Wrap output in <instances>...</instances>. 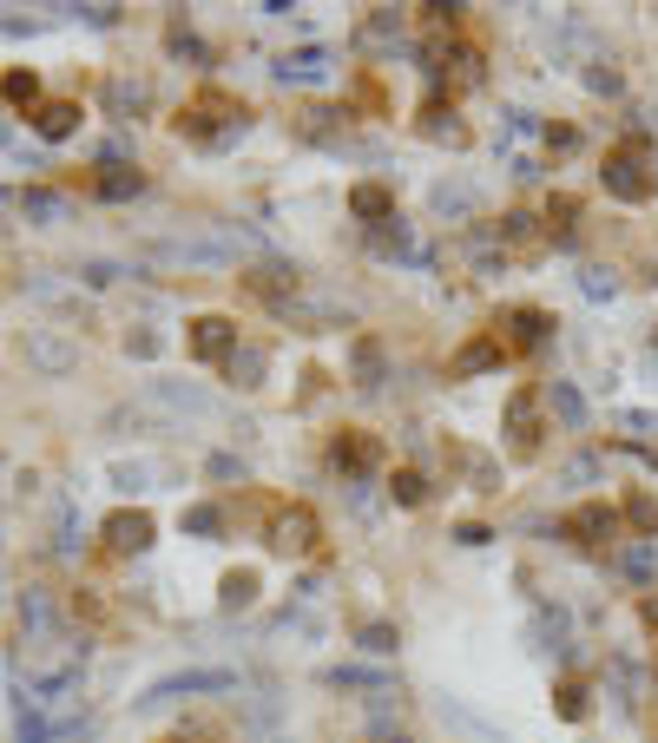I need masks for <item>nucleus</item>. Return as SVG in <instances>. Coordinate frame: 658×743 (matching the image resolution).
Listing matches in <instances>:
<instances>
[{"label": "nucleus", "instance_id": "1", "mask_svg": "<svg viewBox=\"0 0 658 743\" xmlns=\"http://www.w3.org/2000/svg\"><path fill=\"white\" fill-rule=\"evenodd\" d=\"M244 100L238 93H224V86H198L185 106H178V138H198V145H224V138H238L244 132Z\"/></svg>", "mask_w": 658, "mask_h": 743}, {"label": "nucleus", "instance_id": "2", "mask_svg": "<svg viewBox=\"0 0 658 743\" xmlns=\"http://www.w3.org/2000/svg\"><path fill=\"white\" fill-rule=\"evenodd\" d=\"M560 540H573L579 553H619L626 546V520L613 500H579L560 513Z\"/></svg>", "mask_w": 658, "mask_h": 743}, {"label": "nucleus", "instance_id": "3", "mask_svg": "<svg viewBox=\"0 0 658 743\" xmlns=\"http://www.w3.org/2000/svg\"><path fill=\"white\" fill-rule=\"evenodd\" d=\"M316 540H323V520H316L310 500H283V506L270 513V526H263V546L283 553V559H310Z\"/></svg>", "mask_w": 658, "mask_h": 743}, {"label": "nucleus", "instance_id": "4", "mask_svg": "<svg viewBox=\"0 0 658 743\" xmlns=\"http://www.w3.org/2000/svg\"><path fill=\"white\" fill-rule=\"evenodd\" d=\"M501 435H508V448H514V461H533L540 454V435H546V395L521 381L514 395H508V408H501Z\"/></svg>", "mask_w": 658, "mask_h": 743}, {"label": "nucleus", "instance_id": "5", "mask_svg": "<svg viewBox=\"0 0 658 743\" xmlns=\"http://www.w3.org/2000/svg\"><path fill=\"white\" fill-rule=\"evenodd\" d=\"M658 158V151H652ZM652 158L646 151H633V145H613L606 151V165H599V185H606V198H619V205H646L658 185H652Z\"/></svg>", "mask_w": 658, "mask_h": 743}, {"label": "nucleus", "instance_id": "6", "mask_svg": "<svg viewBox=\"0 0 658 743\" xmlns=\"http://www.w3.org/2000/svg\"><path fill=\"white\" fill-rule=\"evenodd\" d=\"M238 316H218V310H205V316H191L185 323V356L191 363H211V369H224L231 356H238Z\"/></svg>", "mask_w": 658, "mask_h": 743}, {"label": "nucleus", "instance_id": "7", "mask_svg": "<svg viewBox=\"0 0 658 743\" xmlns=\"http://www.w3.org/2000/svg\"><path fill=\"white\" fill-rule=\"evenodd\" d=\"M330 468L343 474V488H349V481H369V474L383 468V435H369V428H336V435H330Z\"/></svg>", "mask_w": 658, "mask_h": 743}, {"label": "nucleus", "instance_id": "8", "mask_svg": "<svg viewBox=\"0 0 658 743\" xmlns=\"http://www.w3.org/2000/svg\"><path fill=\"white\" fill-rule=\"evenodd\" d=\"M553 329H560V323H553V310H540V303H514V310L494 323V336L508 343V356H540V349L553 343Z\"/></svg>", "mask_w": 658, "mask_h": 743}, {"label": "nucleus", "instance_id": "9", "mask_svg": "<svg viewBox=\"0 0 658 743\" xmlns=\"http://www.w3.org/2000/svg\"><path fill=\"white\" fill-rule=\"evenodd\" d=\"M100 540H106V553H113V559H138V553L158 540V520H152L145 506H119V513L100 526Z\"/></svg>", "mask_w": 658, "mask_h": 743}, {"label": "nucleus", "instance_id": "10", "mask_svg": "<svg viewBox=\"0 0 658 743\" xmlns=\"http://www.w3.org/2000/svg\"><path fill=\"white\" fill-rule=\"evenodd\" d=\"M508 363V343L494 336V329H474L455 356H448V381H474V375H494Z\"/></svg>", "mask_w": 658, "mask_h": 743}, {"label": "nucleus", "instance_id": "11", "mask_svg": "<svg viewBox=\"0 0 658 743\" xmlns=\"http://www.w3.org/2000/svg\"><path fill=\"white\" fill-rule=\"evenodd\" d=\"M415 132H421L428 145H455V151H461V145L474 138V132H468V119H461V106H455V100H441V93H435V100H421V113H415Z\"/></svg>", "mask_w": 658, "mask_h": 743}, {"label": "nucleus", "instance_id": "12", "mask_svg": "<svg viewBox=\"0 0 658 743\" xmlns=\"http://www.w3.org/2000/svg\"><path fill=\"white\" fill-rule=\"evenodd\" d=\"M191 691H238V671H178V678H158L145 691V704H171V698H191Z\"/></svg>", "mask_w": 658, "mask_h": 743}, {"label": "nucleus", "instance_id": "13", "mask_svg": "<svg viewBox=\"0 0 658 743\" xmlns=\"http://www.w3.org/2000/svg\"><path fill=\"white\" fill-rule=\"evenodd\" d=\"M401 33H408V20H401L395 7H369V13L356 20V53H395Z\"/></svg>", "mask_w": 658, "mask_h": 743}, {"label": "nucleus", "instance_id": "14", "mask_svg": "<svg viewBox=\"0 0 658 743\" xmlns=\"http://www.w3.org/2000/svg\"><path fill=\"white\" fill-rule=\"evenodd\" d=\"M494 244H501V257H540V250H546V224H540L533 211H508V218L494 224Z\"/></svg>", "mask_w": 658, "mask_h": 743}, {"label": "nucleus", "instance_id": "15", "mask_svg": "<svg viewBox=\"0 0 658 743\" xmlns=\"http://www.w3.org/2000/svg\"><path fill=\"white\" fill-rule=\"evenodd\" d=\"M349 218H356V224H369V231H376V224H389V218H395V185H389V178H363V185H349Z\"/></svg>", "mask_w": 658, "mask_h": 743}, {"label": "nucleus", "instance_id": "16", "mask_svg": "<svg viewBox=\"0 0 658 743\" xmlns=\"http://www.w3.org/2000/svg\"><path fill=\"white\" fill-rule=\"evenodd\" d=\"M606 678H613L619 711H639V704H646V664H639L633 651H606Z\"/></svg>", "mask_w": 658, "mask_h": 743}, {"label": "nucleus", "instance_id": "17", "mask_svg": "<svg viewBox=\"0 0 658 743\" xmlns=\"http://www.w3.org/2000/svg\"><path fill=\"white\" fill-rule=\"evenodd\" d=\"M428 211H435V218H448V224H461V218H474V211H481V191H474L468 178H441V185L428 191Z\"/></svg>", "mask_w": 658, "mask_h": 743}, {"label": "nucleus", "instance_id": "18", "mask_svg": "<svg viewBox=\"0 0 658 743\" xmlns=\"http://www.w3.org/2000/svg\"><path fill=\"white\" fill-rule=\"evenodd\" d=\"M244 290L283 316V310H290V296H296V270H283V263H258V270L244 276Z\"/></svg>", "mask_w": 658, "mask_h": 743}, {"label": "nucleus", "instance_id": "19", "mask_svg": "<svg viewBox=\"0 0 658 743\" xmlns=\"http://www.w3.org/2000/svg\"><path fill=\"white\" fill-rule=\"evenodd\" d=\"M349 381H356L363 395H376V388L389 381V356H383L376 336H356V343H349Z\"/></svg>", "mask_w": 658, "mask_h": 743}, {"label": "nucleus", "instance_id": "20", "mask_svg": "<svg viewBox=\"0 0 658 743\" xmlns=\"http://www.w3.org/2000/svg\"><path fill=\"white\" fill-rule=\"evenodd\" d=\"M80 119H86V113H80V100H40V106H33V132H40L46 145L73 138V132H80Z\"/></svg>", "mask_w": 658, "mask_h": 743}, {"label": "nucleus", "instance_id": "21", "mask_svg": "<svg viewBox=\"0 0 658 743\" xmlns=\"http://www.w3.org/2000/svg\"><path fill=\"white\" fill-rule=\"evenodd\" d=\"M613 566H619L633 586H646V593H652V586H658V540H626V546L613 553Z\"/></svg>", "mask_w": 658, "mask_h": 743}, {"label": "nucleus", "instance_id": "22", "mask_svg": "<svg viewBox=\"0 0 658 743\" xmlns=\"http://www.w3.org/2000/svg\"><path fill=\"white\" fill-rule=\"evenodd\" d=\"M619 520H626V533H633V540H658V494H652V488H626Z\"/></svg>", "mask_w": 658, "mask_h": 743}, {"label": "nucleus", "instance_id": "23", "mask_svg": "<svg viewBox=\"0 0 658 743\" xmlns=\"http://www.w3.org/2000/svg\"><path fill=\"white\" fill-rule=\"evenodd\" d=\"M276 80H283V86H323V80H330V53H323V46H303V53L276 60Z\"/></svg>", "mask_w": 658, "mask_h": 743}, {"label": "nucleus", "instance_id": "24", "mask_svg": "<svg viewBox=\"0 0 658 743\" xmlns=\"http://www.w3.org/2000/svg\"><path fill=\"white\" fill-rule=\"evenodd\" d=\"M540 395H546V415H553L566 435H579V428H586V395H579L573 381H546Z\"/></svg>", "mask_w": 658, "mask_h": 743}, {"label": "nucleus", "instance_id": "25", "mask_svg": "<svg viewBox=\"0 0 658 743\" xmlns=\"http://www.w3.org/2000/svg\"><path fill=\"white\" fill-rule=\"evenodd\" d=\"M258 593H263L258 566H231V573L218 579V606H224V613H251V606H258Z\"/></svg>", "mask_w": 658, "mask_h": 743}, {"label": "nucleus", "instance_id": "26", "mask_svg": "<svg viewBox=\"0 0 658 743\" xmlns=\"http://www.w3.org/2000/svg\"><path fill=\"white\" fill-rule=\"evenodd\" d=\"M553 718L560 724H586L593 718V684L586 678H560L553 684Z\"/></svg>", "mask_w": 658, "mask_h": 743}, {"label": "nucleus", "instance_id": "27", "mask_svg": "<svg viewBox=\"0 0 658 743\" xmlns=\"http://www.w3.org/2000/svg\"><path fill=\"white\" fill-rule=\"evenodd\" d=\"M224 375H231V388H263V375H270V349L263 343H238V356L224 363Z\"/></svg>", "mask_w": 658, "mask_h": 743}, {"label": "nucleus", "instance_id": "28", "mask_svg": "<svg viewBox=\"0 0 658 743\" xmlns=\"http://www.w3.org/2000/svg\"><path fill=\"white\" fill-rule=\"evenodd\" d=\"M369 250H376V257H421V250H415V231H408L401 218L376 224V231H369Z\"/></svg>", "mask_w": 658, "mask_h": 743}, {"label": "nucleus", "instance_id": "29", "mask_svg": "<svg viewBox=\"0 0 658 743\" xmlns=\"http://www.w3.org/2000/svg\"><path fill=\"white\" fill-rule=\"evenodd\" d=\"M356 645H363L369 658H389V651H401V625H395V619H369V625H356Z\"/></svg>", "mask_w": 658, "mask_h": 743}, {"label": "nucleus", "instance_id": "30", "mask_svg": "<svg viewBox=\"0 0 658 743\" xmlns=\"http://www.w3.org/2000/svg\"><path fill=\"white\" fill-rule=\"evenodd\" d=\"M389 500L395 506H428V474L421 468H389Z\"/></svg>", "mask_w": 658, "mask_h": 743}, {"label": "nucleus", "instance_id": "31", "mask_svg": "<svg viewBox=\"0 0 658 743\" xmlns=\"http://www.w3.org/2000/svg\"><path fill=\"white\" fill-rule=\"evenodd\" d=\"M573 224H579V198H573V191H553V198H546V238H560V244H566V238H573Z\"/></svg>", "mask_w": 658, "mask_h": 743}, {"label": "nucleus", "instance_id": "32", "mask_svg": "<svg viewBox=\"0 0 658 743\" xmlns=\"http://www.w3.org/2000/svg\"><path fill=\"white\" fill-rule=\"evenodd\" d=\"M579 296L613 303V296H619V270H613V263H579Z\"/></svg>", "mask_w": 658, "mask_h": 743}, {"label": "nucleus", "instance_id": "33", "mask_svg": "<svg viewBox=\"0 0 658 743\" xmlns=\"http://www.w3.org/2000/svg\"><path fill=\"white\" fill-rule=\"evenodd\" d=\"M86 191H100V198H138V191H145V178L126 171V165H106V178H86Z\"/></svg>", "mask_w": 658, "mask_h": 743}, {"label": "nucleus", "instance_id": "34", "mask_svg": "<svg viewBox=\"0 0 658 743\" xmlns=\"http://www.w3.org/2000/svg\"><path fill=\"white\" fill-rule=\"evenodd\" d=\"M330 684H336V691H369V698H376V691H389V678H383V671H363V664H336V671H330Z\"/></svg>", "mask_w": 658, "mask_h": 743}, {"label": "nucleus", "instance_id": "35", "mask_svg": "<svg viewBox=\"0 0 658 743\" xmlns=\"http://www.w3.org/2000/svg\"><path fill=\"white\" fill-rule=\"evenodd\" d=\"M27 356H33V363H40V369H66V363H73V343H66V336H33V343H27Z\"/></svg>", "mask_w": 658, "mask_h": 743}, {"label": "nucleus", "instance_id": "36", "mask_svg": "<svg viewBox=\"0 0 658 743\" xmlns=\"http://www.w3.org/2000/svg\"><path fill=\"white\" fill-rule=\"evenodd\" d=\"M178 526L211 540V533H224V506H211V500H205V506H185V513H178Z\"/></svg>", "mask_w": 658, "mask_h": 743}, {"label": "nucleus", "instance_id": "37", "mask_svg": "<svg viewBox=\"0 0 658 743\" xmlns=\"http://www.w3.org/2000/svg\"><path fill=\"white\" fill-rule=\"evenodd\" d=\"M343 119H349V106H343V113H336V106H310L296 132H303V138H330V132H336V125H343Z\"/></svg>", "mask_w": 658, "mask_h": 743}, {"label": "nucleus", "instance_id": "38", "mask_svg": "<svg viewBox=\"0 0 658 743\" xmlns=\"http://www.w3.org/2000/svg\"><path fill=\"white\" fill-rule=\"evenodd\" d=\"M7 100L13 106H40V73H7Z\"/></svg>", "mask_w": 658, "mask_h": 743}, {"label": "nucleus", "instance_id": "39", "mask_svg": "<svg viewBox=\"0 0 658 743\" xmlns=\"http://www.w3.org/2000/svg\"><path fill=\"white\" fill-rule=\"evenodd\" d=\"M126 106H145V80H113V113Z\"/></svg>", "mask_w": 658, "mask_h": 743}, {"label": "nucleus", "instance_id": "40", "mask_svg": "<svg viewBox=\"0 0 658 743\" xmlns=\"http://www.w3.org/2000/svg\"><path fill=\"white\" fill-rule=\"evenodd\" d=\"M586 86H593V93H619L626 80H619V73L606 66V60H593V66H586Z\"/></svg>", "mask_w": 658, "mask_h": 743}, {"label": "nucleus", "instance_id": "41", "mask_svg": "<svg viewBox=\"0 0 658 743\" xmlns=\"http://www.w3.org/2000/svg\"><path fill=\"white\" fill-rule=\"evenodd\" d=\"M369 743H421V737L401 731V724H369Z\"/></svg>", "mask_w": 658, "mask_h": 743}, {"label": "nucleus", "instance_id": "42", "mask_svg": "<svg viewBox=\"0 0 658 743\" xmlns=\"http://www.w3.org/2000/svg\"><path fill=\"white\" fill-rule=\"evenodd\" d=\"M573 145H579L573 125H546V151H573Z\"/></svg>", "mask_w": 658, "mask_h": 743}, {"label": "nucleus", "instance_id": "43", "mask_svg": "<svg viewBox=\"0 0 658 743\" xmlns=\"http://www.w3.org/2000/svg\"><path fill=\"white\" fill-rule=\"evenodd\" d=\"M211 481H244V461H238V454H218V461H211Z\"/></svg>", "mask_w": 658, "mask_h": 743}, {"label": "nucleus", "instance_id": "44", "mask_svg": "<svg viewBox=\"0 0 658 743\" xmlns=\"http://www.w3.org/2000/svg\"><path fill=\"white\" fill-rule=\"evenodd\" d=\"M593 474H599V461H593V454H579V461H566V468H560V481H593Z\"/></svg>", "mask_w": 658, "mask_h": 743}, {"label": "nucleus", "instance_id": "45", "mask_svg": "<svg viewBox=\"0 0 658 743\" xmlns=\"http://www.w3.org/2000/svg\"><path fill=\"white\" fill-rule=\"evenodd\" d=\"M639 625L658 638V586H652V593H639Z\"/></svg>", "mask_w": 658, "mask_h": 743}, {"label": "nucleus", "instance_id": "46", "mask_svg": "<svg viewBox=\"0 0 658 743\" xmlns=\"http://www.w3.org/2000/svg\"><path fill=\"white\" fill-rule=\"evenodd\" d=\"M455 540H461V546H488V540H494V533H488V526H481V520H468V526H455Z\"/></svg>", "mask_w": 658, "mask_h": 743}, {"label": "nucleus", "instance_id": "47", "mask_svg": "<svg viewBox=\"0 0 658 743\" xmlns=\"http://www.w3.org/2000/svg\"><path fill=\"white\" fill-rule=\"evenodd\" d=\"M652 185H658V158H652Z\"/></svg>", "mask_w": 658, "mask_h": 743}]
</instances>
